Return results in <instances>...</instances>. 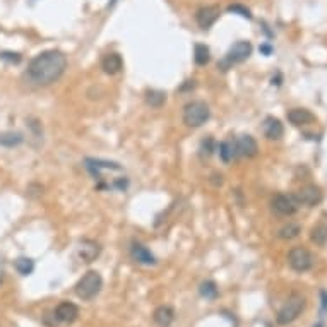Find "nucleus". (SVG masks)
I'll use <instances>...</instances> for the list:
<instances>
[{
  "mask_svg": "<svg viewBox=\"0 0 327 327\" xmlns=\"http://www.w3.org/2000/svg\"><path fill=\"white\" fill-rule=\"evenodd\" d=\"M67 55L60 50H47L31 58L26 75L36 86H52L64 75L67 69Z\"/></svg>",
  "mask_w": 327,
  "mask_h": 327,
  "instance_id": "obj_1",
  "label": "nucleus"
},
{
  "mask_svg": "<svg viewBox=\"0 0 327 327\" xmlns=\"http://www.w3.org/2000/svg\"><path fill=\"white\" fill-rule=\"evenodd\" d=\"M103 288V277L98 271H88L75 284V295L84 300V302H89V300L96 298L98 293Z\"/></svg>",
  "mask_w": 327,
  "mask_h": 327,
  "instance_id": "obj_2",
  "label": "nucleus"
},
{
  "mask_svg": "<svg viewBox=\"0 0 327 327\" xmlns=\"http://www.w3.org/2000/svg\"><path fill=\"white\" fill-rule=\"evenodd\" d=\"M209 116H211V110H209V106L200 100L190 101L183 106V124H185L187 127H192V129L202 127V125L209 120Z\"/></svg>",
  "mask_w": 327,
  "mask_h": 327,
  "instance_id": "obj_3",
  "label": "nucleus"
},
{
  "mask_svg": "<svg viewBox=\"0 0 327 327\" xmlns=\"http://www.w3.org/2000/svg\"><path fill=\"white\" fill-rule=\"evenodd\" d=\"M250 55H252V43L250 42H236L230 50L226 52V55L219 60L218 67L223 70V72H226V70H230L233 65L245 62Z\"/></svg>",
  "mask_w": 327,
  "mask_h": 327,
  "instance_id": "obj_4",
  "label": "nucleus"
},
{
  "mask_svg": "<svg viewBox=\"0 0 327 327\" xmlns=\"http://www.w3.org/2000/svg\"><path fill=\"white\" fill-rule=\"evenodd\" d=\"M307 300L302 297V295H293L288 302L284 303L283 308L277 312L276 315V322L279 325H288L291 322H295L302 315V312L305 310Z\"/></svg>",
  "mask_w": 327,
  "mask_h": 327,
  "instance_id": "obj_5",
  "label": "nucleus"
},
{
  "mask_svg": "<svg viewBox=\"0 0 327 327\" xmlns=\"http://www.w3.org/2000/svg\"><path fill=\"white\" fill-rule=\"evenodd\" d=\"M313 262H315V259H313V255L308 252L305 247H295V249H291L288 254L290 267L297 272L310 271L313 267Z\"/></svg>",
  "mask_w": 327,
  "mask_h": 327,
  "instance_id": "obj_6",
  "label": "nucleus"
},
{
  "mask_svg": "<svg viewBox=\"0 0 327 327\" xmlns=\"http://www.w3.org/2000/svg\"><path fill=\"white\" fill-rule=\"evenodd\" d=\"M271 206H272V211L279 214V216H293L298 209V202L295 200V197L286 194H277L272 197Z\"/></svg>",
  "mask_w": 327,
  "mask_h": 327,
  "instance_id": "obj_7",
  "label": "nucleus"
},
{
  "mask_svg": "<svg viewBox=\"0 0 327 327\" xmlns=\"http://www.w3.org/2000/svg\"><path fill=\"white\" fill-rule=\"evenodd\" d=\"M295 200L298 204H305L308 208H313V206L320 204L322 200V192L317 185H303L298 192H295Z\"/></svg>",
  "mask_w": 327,
  "mask_h": 327,
  "instance_id": "obj_8",
  "label": "nucleus"
},
{
  "mask_svg": "<svg viewBox=\"0 0 327 327\" xmlns=\"http://www.w3.org/2000/svg\"><path fill=\"white\" fill-rule=\"evenodd\" d=\"M53 315H55L57 322H62V324H72V322L77 320V317H79V307L72 302H62L57 305Z\"/></svg>",
  "mask_w": 327,
  "mask_h": 327,
  "instance_id": "obj_9",
  "label": "nucleus"
},
{
  "mask_svg": "<svg viewBox=\"0 0 327 327\" xmlns=\"http://www.w3.org/2000/svg\"><path fill=\"white\" fill-rule=\"evenodd\" d=\"M101 252V247H100V243H96L95 240H88V238H84V240H80L79 241V247H77V257L80 259L83 262H93V261H96V257L100 255Z\"/></svg>",
  "mask_w": 327,
  "mask_h": 327,
  "instance_id": "obj_10",
  "label": "nucleus"
},
{
  "mask_svg": "<svg viewBox=\"0 0 327 327\" xmlns=\"http://www.w3.org/2000/svg\"><path fill=\"white\" fill-rule=\"evenodd\" d=\"M219 14H221V11H219L218 6H206L202 9H199L195 14V21L197 24H199V28L202 29H209L214 22L218 21Z\"/></svg>",
  "mask_w": 327,
  "mask_h": 327,
  "instance_id": "obj_11",
  "label": "nucleus"
},
{
  "mask_svg": "<svg viewBox=\"0 0 327 327\" xmlns=\"http://www.w3.org/2000/svg\"><path fill=\"white\" fill-rule=\"evenodd\" d=\"M101 69L105 70V74L108 75H115L118 74L120 70L124 69V58L120 53H106L105 57L101 58Z\"/></svg>",
  "mask_w": 327,
  "mask_h": 327,
  "instance_id": "obj_12",
  "label": "nucleus"
},
{
  "mask_svg": "<svg viewBox=\"0 0 327 327\" xmlns=\"http://www.w3.org/2000/svg\"><path fill=\"white\" fill-rule=\"evenodd\" d=\"M262 131H264V136L269 139V141H277V139L283 137L284 127H283V124H281L279 118H274V116H267V118L264 120Z\"/></svg>",
  "mask_w": 327,
  "mask_h": 327,
  "instance_id": "obj_13",
  "label": "nucleus"
},
{
  "mask_svg": "<svg viewBox=\"0 0 327 327\" xmlns=\"http://www.w3.org/2000/svg\"><path fill=\"white\" fill-rule=\"evenodd\" d=\"M236 151L240 156H247V158H254L259 153V146L257 141L252 136H241L236 139Z\"/></svg>",
  "mask_w": 327,
  "mask_h": 327,
  "instance_id": "obj_14",
  "label": "nucleus"
},
{
  "mask_svg": "<svg viewBox=\"0 0 327 327\" xmlns=\"http://www.w3.org/2000/svg\"><path fill=\"white\" fill-rule=\"evenodd\" d=\"M131 254H132L134 261L139 264H144V266H153V264H156V257L151 254V250L144 247L142 243H132Z\"/></svg>",
  "mask_w": 327,
  "mask_h": 327,
  "instance_id": "obj_15",
  "label": "nucleus"
},
{
  "mask_svg": "<svg viewBox=\"0 0 327 327\" xmlns=\"http://www.w3.org/2000/svg\"><path fill=\"white\" fill-rule=\"evenodd\" d=\"M288 120L293 125H297V127H302V125L315 122V115L312 111H308L307 108H293L288 111Z\"/></svg>",
  "mask_w": 327,
  "mask_h": 327,
  "instance_id": "obj_16",
  "label": "nucleus"
},
{
  "mask_svg": "<svg viewBox=\"0 0 327 327\" xmlns=\"http://www.w3.org/2000/svg\"><path fill=\"white\" fill-rule=\"evenodd\" d=\"M153 319H154V322H156V324H158L159 327H168V325H172V322H173V319H175V312H173L172 307L161 305V307H158V308L154 310Z\"/></svg>",
  "mask_w": 327,
  "mask_h": 327,
  "instance_id": "obj_17",
  "label": "nucleus"
},
{
  "mask_svg": "<svg viewBox=\"0 0 327 327\" xmlns=\"http://www.w3.org/2000/svg\"><path fill=\"white\" fill-rule=\"evenodd\" d=\"M219 156H221V159L225 161V163H230L238 156V151H236V142L235 141H223L221 144H219Z\"/></svg>",
  "mask_w": 327,
  "mask_h": 327,
  "instance_id": "obj_18",
  "label": "nucleus"
},
{
  "mask_svg": "<svg viewBox=\"0 0 327 327\" xmlns=\"http://www.w3.org/2000/svg\"><path fill=\"white\" fill-rule=\"evenodd\" d=\"M194 60L197 65H208L209 60H211V50H209L208 45L204 43H197L194 47Z\"/></svg>",
  "mask_w": 327,
  "mask_h": 327,
  "instance_id": "obj_19",
  "label": "nucleus"
},
{
  "mask_svg": "<svg viewBox=\"0 0 327 327\" xmlns=\"http://www.w3.org/2000/svg\"><path fill=\"white\" fill-rule=\"evenodd\" d=\"M310 240L315 245H319V247H324V245H327V225H325V223H319V225H315L312 228Z\"/></svg>",
  "mask_w": 327,
  "mask_h": 327,
  "instance_id": "obj_20",
  "label": "nucleus"
},
{
  "mask_svg": "<svg viewBox=\"0 0 327 327\" xmlns=\"http://www.w3.org/2000/svg\"><path fill=\"white\" fill-rule=\"evenodd\" d=\"M24 137L19 132H0V146L2 147H16L22 144Z\"/></svg>",
  "mask_w": 327,
  "mask_h": 327,
  "instance_id": "obj_21",
  "label": "nucleus"
},
{
  "mask_svg": "<svg viewBox=\"0 0 327 327\" xmlns=\"http://www.w3.org/2000/svg\"><path fill=\"white\" fill-rule=\"evenodd\" d=\"M167 101V95L163 91H158V89H149L146 91V103L153 108H161Z\"/></svg>",
  "mask_w": 327,
  "mask_h": 327,
  "instance_id": "obj_22",
  "label": "nucleus"
},
{
  "mask_svg": "<svg viewBox=\"0 0 327 327\" xmlns=\"http://www.w3.org/2000/svg\"><path fill=\"white\" fill-rule=\"evenodd\" d=\"M86 165L95 175L100 168H105V170H120L122 168L118 163H113V161H101V159H91V158L86 159Z\"/></svg>",
  "mask_w": 327,
  "mask_h": 327,
  "instance_id": "obj_23",
  "label": "nucleus"
},
{
  "mask_svg": "<svg viewBox=\"0 0 327 327\" xmlns=\"http://www.w3.org/2000/svg\"><path fill=\"white\" fill-rule=\"evenodd\" d=\"M302 233V226L297 225V223H288V225H284L283 228L279 230V238H283V240H293V238H297V236Z\"/></svg>",
  "mask_w": 327,
  "mask_h": 327,
  "instance_id": "obj_24",
  "label": "nucleus"
},
{
  "mask_svg": "<svg viewBox=\"0 0 327 327\" xmlns=\"http://www.w3.org/2000/svg\"><path fill=\"white\" fill-rule=\"evenodd\" d=\"M14 266H16V271L19 272L21 276H29L31 272L34 271V262L31 261V259H28V257H19V259H16Z\"/></svg>",
  "mask_w": 327,
  "mask_h": 327,
  "instance_id": "obj_25",
  "label": "nucleus"
},
{
  "mask_svg": "<svg viewBox=\"0 0 327 327\" xmlns=\"http://www.w3.org/2000/svg\"><path fill=\"white\" fill-rule=\"evenodd\" d=\"M199 293H200V297H204L206 300H216L218 286L214 281H204V283L199 286Z\"/></svg>",
  "mask_w": 327,
  "mask_h": 327,
  "instance_id": "obj_26",
  "label": "nucleus"
},
{
  "mask_svg": "<svg viewBox=\"0 0 327 327\" xmlns=\"http://www.w3.org/2000/svg\"><path fill=\"white\" fill-rule=\"evenodd\" d=\"M228 12H231V14H238L241 17H245V19H252L250 11L245 6H241V4H231V6L228 7Z\"/></svg>",
  "mask_w": 327,
  "mask_h": 327,
  "instance_id": "obj_27",
  "label": "nucleus"
},
{
  "mask_svg": "<svg viewBox=\"0 0 327 327\" xmlns=\"http://www.w3.org/2000/svg\"><path fill=\"white\" fill-rule=\"evenodd\" d=\"M214 141L211 137H206L204 141H202V144H200V151H202V154L206 156H211L214 153Z\"/></svg>",
  "mask_w": 327,
  "mask_h": 327,
  "instance_id": "obj_28",
  "label": "nucleus"
},
{
  "mask_svg": "<svg viewBox=\"0 0 327 327\" xmlns=\"http://www.w3.org/2000/svg\"><path fill=\"white\" fill-rule=\"evenodd\" d=\"M0 58L9 62V64H19V62H21L19 53H12V52H2V53H0Z\"/></svg>",
  "mask_w": 327,
  "mask_h": 327,
  "instance_id": "obj_29",
  "label": "nucleus"
},
{
  "mask_svg": "<svg viewBox=\"0 0 327 327\" xmlns=\"http://www.w3.org/2000/svg\"><path fill=\"white\" fill-rule=\"evenodd\" d=\"M211 183H213L214 187H221L223 185V175L221 173H219V175L214 173L213 177H211Z\"/></svg>",
  "mask_w": 327,
  "mask_h": 327,
  "instance_id": "obj_30",
  "label": "nucleus"
},
{
  "mask_svg": "<svg viewBox=\"0 0 327 327\" xmlns=\"http://www.w3.org/2000/svg\"><path fill=\"white\" fill-rule=\"evenodd\" d=\"M194 88H195V80H185V84L180 88V91H190Z\"/></svg>",
  "mask_w": 327,
  "mask_h": 327,
  "instance_id": "obj_31",
  "label": "nucleus"
},
{
  "mask_svg": "<svg viewBox=\"0 0 327 327\" xmlns=\"http://www.w3.org/2000/svg\"><path fill=\"white\" fill-rule=\"evenodd\" d=\"M320 298H322V313L327 312V291H320Z\"/></svg>",
  "mask_w": 327,
  "mask_h": 327,
  "instance_id": "obj_32",
  "label": "nucleus"
},
{
  "mask_svg": "<svg viewBox=\"0 0 327 327\" xmlns=\"http://www.w3.org/2000/svg\"><path fill=\"white\" fill-rule=\"evenodd\" d=\"M261 52L264 53V55H269V53L272 52V48L269 47V45H262V47H261Z\"/></svg>",
  "mask_w": 327,
  "mask_h": 327,
  "instance_id": "obj_33",
  "label": "nucleus"
},
{
  "mask_svg": "<svg viewBox=\"0 0 327 327\" xmlns=\"http://www.w3.org/2000/svg\"><path fill=\"white\" fill-rule=\"evenodd\" d=\"M2 279H4V269H2V266H0V283H2Z\"/></svg>",
  "mask_w": 327,
  "mask_h": 327,
  "instance_id": "obj_34",
  "label": "nucleus"
},
{
  "mask_svg": "<svg viewBox=\"0 0 327 327\" xmlns=\"http://www.w3.org/2000/svg\"><path fill=\"white\" fill-rule=\"evenodd\" d=\"M313 327H324V325H322V324H317V325H313Z\"/></svg>",
  "mask_w": 327,
  "mask_h": 327,
  "instance_id": "obj_35",
  "label": "nucleus"
}]
</instances>
